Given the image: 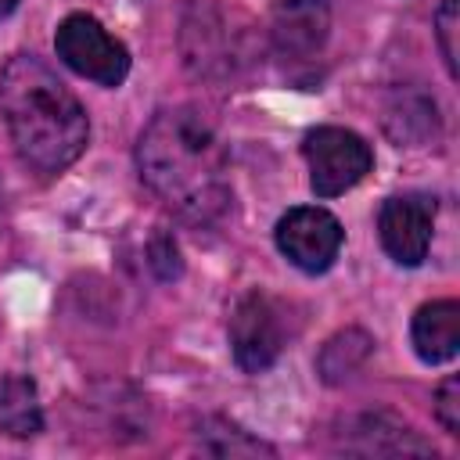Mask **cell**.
I'll return each instance as SVG.
<instances>
[{
    "instance_id": "obj_10",
    "label": "cell",
    "mask_w": 460,
    "mask_h": 460,
    "mask_svg": "<svg viewBox=\"0 0 460 460\" xmlns=\"http://www.w3.org/2000/svg\"><path fill=\"white\" fill-rule=\"evenodd\" d=\"M0 431L14 438H32L43 431V410L36 385L22 374L0 377Z\"/></svg>"
},
{
    "instance_id": "obj_8",
    "label": "cell",
    "mask_w": 460,
    "mask_h": 460,
    "mask_svg": "<svg viewBox=\"0 0 460 460\" xmlns=\"http://www.w3.org/2000/svg\"><path fill=\"white\" fill-rule=\"evenodd\" d=\"M273 43L288 58H309L320 50L331 29L327 0H280L273 7Z\"/></svg>"
},
{
    "instance_id": "obj_6",
    "label": "cell",
    "mask_w": 460,
    "mask_h": 460,
    "mask_svg": "<svg viewBox=\"0 0 460 460\" xmlns=\"http://www.w3.org/2000/svg\"><path fill=\"white\" fill-rule=\"evenodd\" d=\"M341 237V223L316 205H298L284 212L277 223V248L288 255V262H295L305 273H323L338 259Z\"/></svg>"
},
{
    "instance_id": "obj_9",
    "label": "cell",
    "mask_w": 460,
    "mask_h": 460,
    "mask_svg": "<svg viewBox=\"0 0 460 460\" xmlns=\"http://www.w3.org/2000/svg\"><path fill=\"white\" fill-rule=\"evenodd\" d=\"M413 349L424 363H446L460 352V305L453 298L428 302L413 316Z\"/></svg>"
},
{
    "instance_id": "obj_3",
    "label": "cell",
    "mask_w": 460,
    "mask_h": 460,
    "mask_svg": "<svg viewBox=\"0 0 460 460\" xmlns=\"http://www.w3.org/2000/svg\"><path fill=\"white\" fill-rule=\"evenodd\" d=\"M302 155L309 162V187L316 198H338L349 187H356L370 165V144L341 126H320L313 133H305L302 140Z\"/></svg>"
},
{
    "instance_id": "obj_14",
    "label": "cell",
    "mask_w": 460,
    "mask_h": 460,
    "mask_svg": "<svg viewBox=\"0 0 460 460\" xmlns=\"http://www.w3.org/2000/svg\"><path fill=\"white\" fill-rule=\"evenodd\" d=\"M147 262H151V270L162 277V280H172V277H180V252H176V244H172V237H165V234H158L155 241H151V248H147Z\"/></svg>"
},
{
    "instance_id": "obj_13",
    "label": "cell",
    "mask_w": 460,
    "mask_h": 460,
    "mask_svg": "<svg viewBox=\"0 0 460 460\" xmlns=\"http://www.w3.org/2000/svg\"><path fill=\"white\" fill-rule=\"evenodd\" d=\"M435 417L449 435H460V381L446 377L442 388L435 392Z\"/></svg>"
},
{
    "instance_id": "obj_12",
    "label": "cell",
    "mask_w": 460,
    "mask_h": 460,
    "mask_svg": "<svg viewBox=\"0 0 460 460\" xmlns=\"http://www.w3.org/2000/svg\"><path fill=\"white\" fill-rule=\"evenodd\" d=\"M201 428L223 438V442H208V446H201V449H208V453H216V456H259V453H273L266 442L252 438L248 431H241L237 424H230V420H223V417H212V420H205Z\"/></svg>"
},
{
    "instance_id": "obj_16",
    "label": "cell",
    "mask_w": 460,
    "mask_h": 460,
    "mask_svg": "<svg viewBox=\"0 0 460 460\" xmlns=\"http://www.w3.org/2000/svg\"><path fill=\"white\" fill-rule=\"evenodd\" d=\"M14 7H18V0H0V18H7Z\"/></svg>"
},
{
    "instance_id": "obj_4",
    "label": "cell",
    "mask_w": 460,
    "mask_h": 460,
    "mask_svg": "<svg viewBox=\"0 0 460 460\" xmlns=\"http://www.w3.org/2000/svg\"><path fill=\"white\" fill-rule=\"evenodd\" d=\"M54 47H58V58L72 72L101 86H119L129 75L126 47L90 14H68L54 32Z\"/></svg>"
},
{
    "instance_id": "obj_15",
    "label": "cell",
    "mask_w": 460,
    "mask_h": 460,
    "mask_svg": "<svg viewBox=\"0 0 460 460\" xmlns=\"http://www.w3.org/2000/svg\"><path fill=\"white\" fill-rule=\"evenodd\" d=\"M435 25H438V43H442L446 65H449V72H456V43H453V36H456V0H446L438 7Z\"/></svg>"
},
{
    "instance_id": "obj_11",
    "label": "cell",
    "mask_w": 460,
    "mask_h": 460,
    "mask_svg": "<svg viewBox=\"0 0 460 460\" xmlns=\"http://www.w3.org/2000/svg\"><path fill=\"white\" fill-rule=\"evenodd\" d=\"M367 352H370V338L363 334V331H345V334H334L327 345H323V352H320V374H323V381H341V377H349L363 359H367Z\"/></svg>"
},
{
    "instance_id": "obj_7",
    "label": "cell",
    "mask_w": 460,
    "mask_h": 460,
    "mask_svg": "<svg viewBox=\"0 0 460 460\" xmlns=\"http://www.w3.org/2000/svg\"><path fill=\"white\" fill-rule=\"evenodd\" d=\"M431 223H435V201L424 194H402L388 198L377 216L381 244L399 266H420L431 244Z\"/></svg>"
},
{
    "instance_id": "obj_1",
    "label": "cell",
    "mask_w": 460,
    "mask_h": 460,
    "mask_svg": "<svg viewBox=\"0 0 460 460\" xmlns=\"http://www.w3.org/2000/svg\"><path fill=\"white\" fill-rule=\"evenodd\" d=\"M144 183L187 219H216L226 201V151L194 108L158 111L137 144Z\"/></svg>"
},
{
    "instance_id": "obj_5",
    "label": "cell",
    "mask_w": 460,
    "mask_h": 460,
    "mask_svg": "<svg viewBox=\"0 0 460 460\" xmlns=\"http://www.w3.org/2000/svg\"><path fill=\"white\" fill-rule=\"evenodd\" d=\"M284 309L270 298V295H244L230 316V349L241 370L259 374L266 367H273V359L284 349Z\"/></svg>"
},
{
    "instance_id": "obj_2",
    "label": "cell",
    "mask_w": 460,
    "mask_h": 460,
    "mask_svg": "<svg viewBox=\"0 0 460 460\" xmlns=\"http://www.w3.org/2000/svg\"><path fill=\"white\" fill-rule=\"evenodd\" d=\"M0 115L14 151L36 172L68 169L90 137L75 93L32 54H14L0 68Z\"/></svg>"
}]
</instances>
